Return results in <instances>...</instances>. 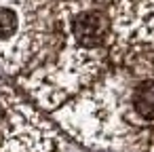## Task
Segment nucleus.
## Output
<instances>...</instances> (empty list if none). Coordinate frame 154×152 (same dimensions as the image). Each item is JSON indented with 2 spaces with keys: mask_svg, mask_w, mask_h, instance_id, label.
Listing matches in <instances>:
<instances>
[{
  "mask_svg": "<svg viewBox=\"0 0 154 152\" xmlns=\"http://www.w3.org/2000/svg\"><path fill=\"white\" fill-rule=\"evenodd\" d=\"M63 42L51 64L13 82L49 116L95 85L110 70V5L97 0L59 2Z\"/></svg>",
  "mask_w": 154,
  "mask_h": 152,
  "instance_id": "nucleus-1",
  "label": "nucleus"
},
{
  "mask_svg": "<svg viewBox=\"0 0 154 152\" xmlns=\"http://www.w3.org/2000/svg\"><path fill=\"white\" fill-rule=\"evenodd\" d=\"M61 42L59 0H0V72L11 82L51 64Z\"/></svg>",
  "mask_w": 154,
  "mask_h": 152,
  "instance_id": "nucleus-2",
  "label": "nucleus"
},
{
  "mask_svg": "<svg viewBox=\"0 0 154 152\" xmlns=\"http://www.w3.org/2000/svg\"><path fill=\"white\" fill-rule=\"evenodd\" d=\"M0 152H85L13 82L0 78Z\"/></svg>",
  "mask_w": 154,
  "mask_h": 152,
  "instance_id": "nucleus-3",
  "label": "nucleus"
},
{
  "mask_svg": "<svg viewBox=\"0 0 154 152\" xmlns=\"http://www.w3.org/2000/svg\"><path fill=\"white\" fill-rule=\"evenodd\" d=\"M59 2H63V0H59ZM97 2H101V5H112L114 0H97Z\"/></svg>",
  "mask_w": 154,
  "mask_h": 152,
  "instance_id": "nucleus-4",
  "label": "nucleus"
}]
</instances>
